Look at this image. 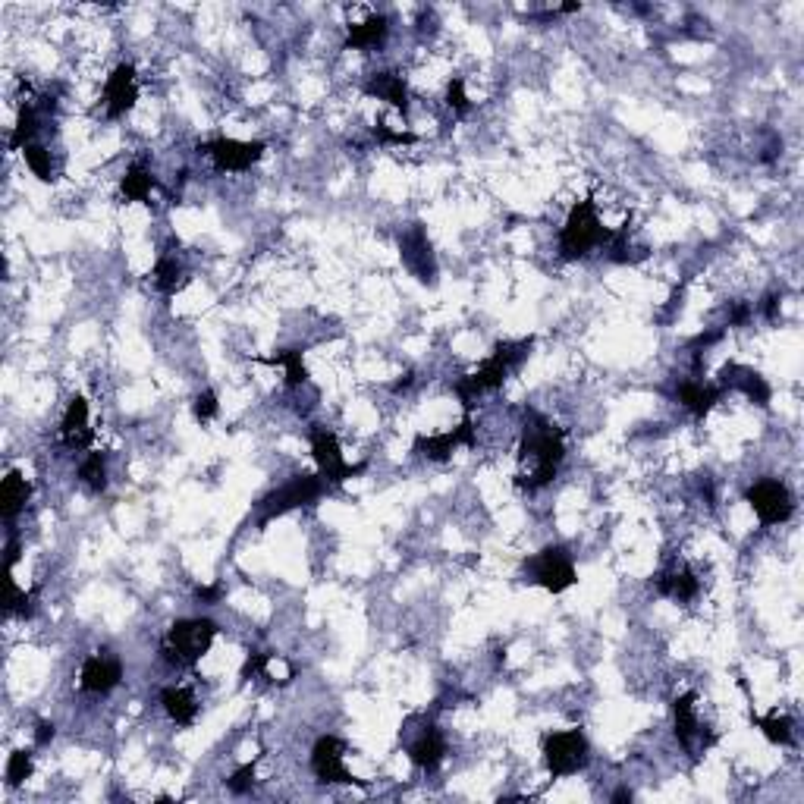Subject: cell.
I'll list each match as a JSON object with an SVG mask.
<instances>
[{"label": "cell", "mask_w": 804, "mask_h": 804, "mask_svg": "<svg viewBox=\"0 0 804 804\" xmlns=\"http://www.w3.org/2000/svg\"><path fill=\"white\" fill-rule=\"evenodd\" d=\"M519 472H516V487L519 490H544L553 484V478L560 475V465L566 459V437L556 428L553 421H547L541 412L528 409L525 412V431L519 443Z\"/></svg>", "instance_id": "obj_1"}, {"label": "cell", "mask_w": 804, "mask_h": 804, "mask_svg": "<svg viewBox=\"0 0 804 804\" xmlns=\"http://www.w3.org/2000/svg\"><path fill=\"white\" fill-rule=\"evenodd\" d=\"M531 349H534V337L503 340V343H497L494 352H490L487 359H484L472 374L459 377V381L453 384L456 396L462 399V406H465V409H472L484 393H497V390L506 384V377L528 359Z\"/></svg>", "instance_id": "obj_2"}, {"label": "cell", "mask_w": 804, "mask_h": 804, "mask_svg": "<svg viewBox=\"0 0 804 804\" xmlns=\"http://www.w3.org/2000/svg\"><path fill=\"white\" fill-rule=\"evenodd\" d=\"M217 638V622L205 616H192V619H176L164 641H161V657L167 666L176 669H192L201 657L211 651V644Z\"/></svg>", "instance_id": "obj_3"}, {"label": "cell", "mask_w": 804, "mask_h": 804, "mask_svg": "<svg viewBox=\"0 0 804 804\" xmlns=\"http://www.w3.org/2000/svg\"><path fill=\"white\" fill-rule=\"evenodd\" d=\"M610 233L613 230L603 227L600 217H597L594 195L575 201L566 223H563V230H560V255H563V261L588 258L594 249H600V245L610 242Z\"/></svg>", "instance_id": "obj_4"}, {"label": "cell", "mask_w": 804, "mask_h": 804, "mask_svg": "<svg viewBox=\"0 0 804 804\" xmlns=\"http://www.w3.org/2000/svg\"><path fill=\"white\" fill-rule=\"evenodd\" d=\"M327 490H330V484L318 472L315 475H293L286 484H280L267 497H261V503H258V528L271 525L274 519L286 516V512H293V509L318 503Z\"/></svg>", "instance_id": "obj_5"}, {"label": "cell", "mask_w": 804, "mask_h": 804, "mask_svg": "<svg viewBox=\"0 0 804 804\" xmlns=\"http://www.w3.org/2000/svg\"><path fill=\"white\" fill-rule=\"evenodd\" d=\"M522 578L528 585H538L550 594H563L572 585H578V569L566 547L550 544L538 553H531L522 563Z\"/></svg>", "instance_id": "obj_6"}, {"label": "cell", "mask_w": 804, "mask_h": 804, "mask_svg": "<svg viewBox=\"0 0 804 804\" xmlns=\"http://www.w3.org/2000/svg\"><path fill=\"white\" fill-rule=\"evenodd\" d=\"M544 754V767L553 779L575 776L578 770L588 767L591 745L585 739L582 729H560V732H547L541 742Z\"/></svg>", "instance_id": "obj_7"}, {"label": "cell", "mask_w": 804, "mask_h": 804, "mask_svg": "<svg viewBox=\"0 0 804 804\" xmlns=\"http://www.w3.org/2000/svg\"><path fill=\"white\" fill-rule=\"evenodd\" d=\"M308 443H311V456H315V462H318V475L330 484V487H340V484H346L349 478H359V475H365V462H346V456H343V446H340V440H337V434L333 431H327V428H321V424H315V428H311V434H308Z\"/></svg>", "instance_id": "obj_8"}, {"label": "cell", "mask_w": 804, "mask_h": 804, "mask_svg": "<svg viewBox=\"0 0 804 804\" xmlns=\"http://www.w3.org/2000/svg\"><path fill=\"white\" fill-rule=\"evenodd\" d=\"M745 503L754 509V516L761 519L764 528H773V525H786L795 512V497L792 490L776 481V478H761L754 481L748 490H745Z\"/></svg>", "instance_id": "obj_9"}, {"label": "cell", "mask_w": 804, "mask_h": 804, "mask_svg": "<svg viewBox=\"0 0 804 804\" xmlns=\"http://www.w3.org/2000/svg\"><path fill=\"white\" fill-rule=\"evenodd\" d=\"M346 757V742L337 739V735H321L311 748V773L318 776V783H327V786H359V789H368L365 779L352 776L343 764Z\"/></svg>", "instance_id": "obj_10"}, {"label": "cell", "mask_w": 804, "mask_h": 804, "mask_svg": "<svg viewBox=\"0 0 804 804\" xmlns=\"http://www.w3.org/2000/svg\"><path fill=\"white\" fill-rule=\"evenodd\" d=\"M198 151L211 158V164L220 170V173H245L252 170L267 151V142H239V139H211V142H201Z\"/></svg>", "instance_id": "obj_11"}, {"label": "cell", "mask_w": 804, "mask_h": 804, "mask_svg": "<svg viewBox=\"0 0 804 804\" xmlns=\"http://www.w3.org/2000/svg\"><path fill=\"white\" fill-rule=\"evenodd\" d=\"M673 732L679 745L691 754L698 757L704 754L707 748H713V735H707L701 717H698V695L695 691H685L673 701Z\"/></svg>", "instance_id": "obj_12"}, {"label": "cell", "mask_w": 804, "mask_h": 804, "mask_svg": "<svg viewBox=\"0 0 804 804\" xmlns=\"http://www.w3.org/2000/svg\"><path fill=\"white\" fill-rule=\"evenodd\" d=\"M399 258L424 286L437 283V261L431 252V239H428V233H424L421 223H412V227L399 236Z\"/></svg>", "instance_id": "obj_13"}, {"label": "cell", "mask_w": 804, "mask_h": 804, "mask_svg": "<svg viewBox=\"0 0 804 804\" xmlns=\"http://www.w3.org/2000/svg\"><path fill=\"white\" fill-rule=\"evenodd\" d=\"M123 682V660L110 651L88 654L79 669V688L85 695H107Z\"/></svg>", "instance_id": "obj_14"}, {"label": "cell", "mask_w": 804, "mask_h": 804, "mask_svg": "<svg viewBox=\"0 0 804 804\" xmlns=\"http://www.w3.org/2000/svg\"><path fill=\"white\" fill-rule=\"evenodd\" d=\"M104 110H107V117L110 120H120L126 117L132 107H136L139 101V79H136V66L132 63H120L114 66V73L107 76L104 82Z\"/></svg>", "instance_id": "obj_15"}, {"label": "cell", "mask_w": 804, "mask_h": 804, "mask_svg": "<svg viewBox=\"0 0 804 804\" xmlns=\"http://www.w3.org/2000/svg\"><path fill=\"white\" fill-rule=\"evenodd\" d=\"M459 446H475V421L472 418H462L459 428L453 431H440V434H418L415 443H412V453L431 459V462H446Z\"/></svg>", "instance_id": "obj_16"}, {"label": "cell", "mask_w": 804, "mask_h": 804, "mask_svg": "<svg viewBox=\"0 0 804 804\" xmlns=\"http://www.w3.org/2000/svg\"><path fill=\"white\" fill-rule=\"evenodd\" d=\"M720 387L729 393V390H739L742 396H748L754 406L761 409H770V399H773V387L767 384V377L761 371H754L748 365H739V362H729L723 371H720Z\"/></svg>", "instance_id": "obj_17"}, {"label": "cell", "mask_w": 804, "mask_h": 804, "mask_svg": "<svg viewBox=\"0 0 804 804\" xmlns=\"http://www.w3.org/2000/svg\"><path fill=\"white\" fill-rule=\"evenodd\" d=\"M60 443L66 450H88V446L95 443V428H92V421H88L85 396H73L70 406H66L63 421H60Z\"/></svg>", "instance_id": "obj_18"}, {"label": "cell", "mask_w": 804, "mask_h": 804, "mask_svg": "<svg viewBox=\"0 0 804 804\" xmlns=\"http://www.w3.org/2000/svg\"><path fill=\"white\" fill-rule=\"evenodd\" d=\"M443 757H446V739H443V732L437 729V723L428 720L415 732V739L409 742V761L418 770L434 773L443 764Z\"/></svg>", "instance_id": "obj_19"}, {"label": "cell", "mask_w": 804, "mask_h": 804, "mask_svg": "<svg viewBox=\"0 0 804 804\" xmlns=\"http://www.w3.org/2000/svg\"><path fill=\"white\" fill-rule=\"evenodd\" d=\"M654 591L676 603H691L701 594V578L691 566H673L654 575Z\"/></svg>", "instance_id": "obj_20"}, {"label": "cell", "mask_w": 804, "mask_h": 804, "mask_svg": "<svg viewBox=\"0 0 804 804\" xmlns=\"http://www.w3.org/2000/svg\"><path fill=\"white\" fill-rule=\"evenodd\" d=\"M362 92L368 98H377V101H387L390 107H396L399 114H409V88H406V79L393 70H384V73H374L365 85Z\"/></svg>", "instance_id": "obj_21"}, {"label": "cell", "mask_w": 804, "mask_h": 804, "mask_svg": "<svg viewBox=\"0 0 804 804\" xmlns=\"http://www.w3.org/2000/svg\"><path fill=\"white\" fill-rule=\"evenodd\" d=\"M723 396H726V390L720 384H704V381H698V377H688V381H682L676 390V399L682 402V409H688L695 418H704Z\"/></svg>", "instance_id": "obj_22"}, {"label": "cell", "mask_w": 804, "mask_h": 804, "mask_svg": "<svg viewBox=\"0 0 804 804\" xmlns=\"http://www.w3.org/2000/svg\"><path fill=\"white\" fill-rule=\"evenodd\" d=\"M390 35V19L384 13H371L365 22H355L346 32V41L343 48L346 51H371V48H381Z\"/></svg>", "instance_id": "obj_23"}, {"label": "cell", "mask_w": 804, "mask_h": 804, "mask_svg": "<svg viewBox=\"0 0 804 804\" xmlns=\"http://www.w3.org/2000/svg\"><path fill=\"white\" fill-rule=\"evenodd\" d=\"M161 707L170 717V723H176L180 729H189L198 720V701L189 688L183 685H167L161 688Z\"/></svg>", "instance_id": "obj_24"}, {"label": "cell", "mask_w": 804, "mask_h": 804, "mask_svg": "<svg viewBox=\"0 0 804 804\" xmlns=\"http://www.w3.org/2000/svg\"><path fill=\"white\" fill-rule=\"evenodd\" d=\"M41 110H44V114H51V110H54V101H51V98H41V107H35V104H29V101L19 107L16 126H13V132H10V151H22L26 145L35 142L38 129H41Z\"/></svg>", "instance_id": "obj_25"}, {"label": "cell", "mask_w": 804, "mask_h": 804, "mask_svg": "<svg viewBox=\"0 0 804 804\" xmlns=\"http://www.w3.org/2000/svg\"><path fill=\"white\" fill-rule=\"evenodd\" d=\"M252 362L255 365L283 368L286 371V377H283L286 390H299L308 381V368H305V359H302V349H280V352H271V355H255Z\"/></svg>", "instance_id": "obj_26"}, {"label": "cell", "mask_w": 804, "mask_h": 804, "mask_svg": "<svg viewBox=\"0 0 804 804\" xmlns=\"http://www.w3.org/2000/svg\"><path fill=\"white\" fill-rule=\"evenodd\" d=\"M32 497V481H26V475L22 472H7V478L0 481V512H4V519L13 522L22 509H26Z\"/></svg>", "instance_id": "obj_27"}, {"label": "cell", "mask_w": 804, "mask_h": 804, "mask_svg": "<svg viewBox=\"0 0 804 804\" xmlns=\"http://www.w3.org/2000/svg\"><path fill=\"white\" fill-rule=\"evenodd\" d=\"M607 258L616 261V264H638V261L647 258V249H644V245H635V242H632V227H629V220H625L622 227H616V230L610 233Z\"/></svg>", "instance_id": "obj_28"}, {"label": "cell", "mask_w": 804, "mask_h": 804, "mask_svg": "<svg viewBox=\"0 0 804 804\" xmlns=\"http://www.w3.org/2000/svg\"><path fill=\"white\" fill-rule=\"evenodd\" d=\"M151 280L164 296H176L186 286V267L176 255H161L158 264H154V271H151Z\"/></svg>", "instance_id": "obj_29"}, {"label": "cell", "mask_w": 804, "mask_h": 804, "mask_svg": "<svg viewBox=\"0 0 804 804\" xmlns=\"http://www.w3.org/2000/svg\"><path fill=\"white\" fill-rule=\"evenodd\" d=\"M154 186H158L154 173L145 164H132V167H126L123 180H120V195H123V201H148Z\"/></svg>", "instance_id": "obj_30"}, {"label": "cell", "mask_w": 804, "mask_h": 804, "mask_svg": "<svg viewBox=\"0 0 804 804\" xmlns=\"http://www.w3.org/2000/svg\"><path fill=\"white\" fill-rule=\"evenodd\" d=\"M751 726L761 729L770 745H792V720L786 717V713L773 710V713H767V717L751 713Z\"/></svg>", "instance_id": "obj_31"}, {"label": "cell", "mask_w": 804, "mask_h": 804, "mask_svg": "<svg viewBox=\"0 0 804 804\" xmlns=\"http://www.w3.org/2000/svg\"><path fill=\"white\" fill-rule=\"evenodd\" d=\"M79 481L92 490V494H104L107 490V459L104 453H88L79 465Z\"/></svg>", "instance_id": "obj_32"}, {"label": "cell", "mask_w": 804, "mask_h": 804, "mask_svg": "<svg viewBox=\"0 0 804 804\" xmlns=\"http://www.w3.org/2000/svg\"><path fill=\"white\" fill-rule=\"evenodd\" d=\"M22 158H26L29 170L38 176L41 183H51V180H57V176H54V161H51V151L44 148V145H38V142L26 145V148H22Z\"/></svg>", "instance_id": "obj_33"}, {"label": "cell", "mask_w": 804, "mask_h": 804, "mask_svg": "<svg viewBox=\"0 0 804 804\" xmlns=\"http://www.w3.org/2000/svg\"><path fill=\"white\" fill-rule=\"evenodd\" d=\"M32 770H35V764H32V751H29V748H16V751L10 754V761H7V786H10V789L22 786V783H26V779L32 776Z\"/></svg>", "instance_id": "obj_34"}, {"label": "cell", "mask_w": 804, "mask_h": 804, "mask_svg": "<svg viewBox=\"0 0 804 804\" xmlns=\"http://www.w3.org/2000/svg\"><path fill=\"white\" fill-rule=\"evenodd\" d=\"M255 770H258V761H249V764L236 767V770L227 776V789H230L233 795L252 792V786H255Z\"/></svg>", "instance_id": "obj_35"}, {"label": "cell", "mask_w": 804, "mask_h": 804, "mask_svg": "<svg viewBox=\"0 0 804 804\" xmlns=\"http://www.w3.org/2000/svg\"><path fill=\"white\" fill-rule=\"evenodd\" d=\"M446 104H450V110L459 117H465L468 110H472V101H468V95H465V82L459 76H453L450 85H446Z\"/></svg>", "instance_id": "obj_36"}, {"label": "cell", "mask_w": 804, "mask_h": 804, "mask_svg": "<svg viewBox=\"0 0 804 804\" xmlns=\"http://www.w3.org/2000/svg\"><path fill=\"white\" fill-rule=\"evenodd\" d=\"M192 412H195V418H198L201 424L214 421V418H217V412H220L217 393H214V390H201V393L195 396V402H192Z\"/></svg>", "instance_id": "obj_37"}, {"label": "cell", "mask_w": 804, "mask_h": 804, "mask_svg": "<svg viewBox=\"0 0 804 804\" xmlns=\"http://www.w3.org/2000/svg\"><path fill=\"white\" fill-rule=\"evenodd\" d=\"M374 139L381 142V145H415V142H418L415 132H396V129H390L384 120L374 126Z\"/></svg>", "instance_id": "obj_38"}, {"label": "cell", "mask_w": 804, "mask_h": 804, "mask_svg": "<svg viewBox=\"0 0 804 804\" xmlns=\"http://www.w3.org/2000/svg\"><path fill=\"white\" fill-rule=\"evenodd\" d=\"M271 657L274 654H264V651H252L245 657V666H242V679H252V676H264L267 666H271Z\"/></svg>", "instance_id": "obj_39"}, {"label": "cell", "mask_w": 804, "mask_h": 804, "mask_svg": "<svg viewBox=\"0 0 804 804\" xmlns=\"http://www.w3.org/2000/svg\"><path fill=\"white\" fill-rule=\"evenodd\" d=\"M754 318V308L748 302H735L729 308V318H726V327H745L748 321Z\"/></svg>", "instance_id": "obj_40"}, {"label": "cell", "mask_w": 804, "mask_h": 804, "mask_svg": "<svg viewBox=\"0 0 804 804\" xmlns=\"http://www.w3.org/2000/svg\"><path fill=\"white\" fill-rule=\"evenodd\" d=\"M54 735H57V726L51 720H38L35 723V748H48L54 742Z\"/></svg>", "instance_id": "obj_41"}, {"label": "cell", "mask_w": 804, "mask_h": 804, "mask_svg": "<svg viewBox=\"0 0 804 804\" xmlns=\"http://www.w3.org/2000/svg\"><path fill=\"white\" fill-rule=\"evenodd\" d=\"M220 597H223V588L220 585H198L195 588V600L198 603H208V607H211V603H220Z\"/></svg>", "instance_id": "obj_42"}, {"label": "cell", "mask_w": 804, "mask_h": 804, "mask_svg": "<svg viewBox=\"0 0 804 804\" xmlns=\"http://www.w3.org/2000/svg\"><path fill=\"white\" fill-rule=\"evenodd\" d=\"M779 302H783V296H779V293H770V296H764V302H761V311H764V318H767L770 324L779 318Z\"/></svg>", "instance_id": "obj_43"}, {"label": "cell", "mask_w": 804, "mask_h": 804, "mask_svg": "<svg viewBox=\"0 0 804 804\" xmlns=\"http://www.w3.org/2000/svg\"><path fill=\"white\" fill-rule=\"evenodd\" d=\"M16 560H19V541L10 538V541H7V572H13Z\"/></svg>", "instance_id": "obj_44"}, {"label": "cell", "mask_w": 804, "mask_h": 804, "mask_svg": "<svg viewBox=\"0 0 804 804\" xmlns=\"http://www.w3.org/2000/svg\"><path fill=\"white\" fill-rule=\"evenodd\" d=\"M412 381H415V374H412V371H406V374H402V377H399V381L393 384V393H399V390H406V387H412Z\"/></svg>", "instance_id": "obj_45"}, {"label": "cell", "mask_w": 804, "mask_h": 804, "mask_svg": "<svg viewBox=\"0 0 804 804\" xmlns=\"http://www.w3.org/2000/svg\"><path fill=\"white\" fill-rule=\"evenodd\" d=\"M613 804H622V801H632V789H619V792H613V798H610Z\"/></svg>", "instance_id": "obj_46"}]
</instances>
